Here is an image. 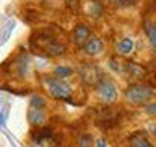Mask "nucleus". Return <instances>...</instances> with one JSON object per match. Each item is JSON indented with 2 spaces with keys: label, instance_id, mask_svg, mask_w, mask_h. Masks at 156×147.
Here are the masks:
<instances>
[{
  "label": "nucleus",
  "instance_id": "nucleus-5",
  "mask_svg": "<svg viewBox=\"0 0 156 147\" xmlns=\"http://www.w3.org/2000/svg\"><path fill=\"white\" fill-rule=\"evenodd\" d=\"M44 106H46V101H44L42 96H33L31 98V103H29V110H28V118H29V123L33 126H37L44 121Z\"/></svg>",
  "mask_w": 156,
  "mask_h": 147
},
{
  "label": "nucleus",
  "instance_id": "nucleus-17",
  "mask_svg": "<svg viewBox=\"0 0 156 147\" xmlns=\"http://www.w3.org/2000/svg\"><path fill=\"white\" fill-rule=\"evenodd\" d=\"M96 147H107L106 145V141L104 139H99V141H98V144H96Z\"/></svg>",
  "mask_w": 156,
  "mask_h": 147
},
{
  "label": "nucleus",
  "instance_id": "nucleus-16",
  "mask_svg": "<svg viewBox=\"0 0 156 147\" xmlns=\"http://www.w3.org/2000/svg\"><path fill=\"white\" fill-rule=\"evenodd\" d=\"M63 2H65V5H68V7H76L78 5V0H63Z\"/></svg>",
  "mask_w": 156,
  "mask_h": 147
},
{
  "label": "nucleus",
  "instance_id": "nucleus-1",
  "mask_svg": "<svg viewBox=\"0 0 156 147\" xmlns=\"http://www.w3.org/2000/svg\"><path fill=\"white\" fill-rule=\"evenodd\" d=\"M33 47H36L37 51H41L42 54H47V56H62L65 52V46L62 43H58L54 36H49V34L41 33L37 38H34L33 41Z\"/></svg>",
  "mask_w": 156,
  "mask_h": 147
},
{
  "label": "nucleus",
  "instance_id": "nucleus-6",
  "mask_svg": "<svg viewBox=\"0 0 156 147\" xmlns=\"http://www.w3.org/2000/svg\"><path fill=\"white\" fill-rule=\"evenodd\" d=\"M96 90H98V95H99V98L102 101L111 103L117 98V87L106 77L96 85Z\"/></svg>",
  "mask_w": 156,
  "mask_h": 147
},
{
  "label": "nucleus",
  "instance_id": "nucleus-10",
  "mask_svg": "<svg viewBox=\"0 0 156 147\" xmlns=\"http://www.w3.org/2000/svg\"><path fill=\"white\" fill-rule=\"evenodd\" d=\"M117 51H119V54H122V56L130 54L132 51H133V39H130V38L122 39V41L117 44Z\"/></svg>",
  "mask_w": 156,
  "mask_h": 147
},
{
  "label": "nucleus",
  "instance_id": "nucleus-3",
  "mask_svg": "<svg viewBox=\"0 0 156 147\" xmlns=\"http://www.w3.org/2000/svg\"><path fill=\"white\" fill-rule=\"evenodd\" d=\"M47 85V90L49 93L57 98V100H63V101H70V96H72V87L65 83L60 78H52V77H46L44 78Z\"/></svg>",
  "mask_w": 156,
  "mask_h": 147
},
{
  "label": "nucleus",
  "instance_id": "nucleus-19",
  "mask_svg": "<svg viewBox=\"0 0 156 147\" xmlns=\"http://www.w3.org/2000/svg\"><path fill=\"white\" fill-rule=\"evenodd\" d=\"M153 134H154V137H156V126H154V131H153Z\"/></svg>",
  "mask_w": 156,
  "mask_h": 147
},
{
  "label": "nucleus",
  "instance_id": "nucleus-18",
  "mask_svg": "<svg viewBox=\"0 0 156 147\" xmlns=\"http://www.w3.org/2000/svg\"><path fill=\"white\" fill-rule=\"evenodd\" d=\"M112 3H115V5H124V3H127V0H112Z\"/></svg>",
  "mask_w": 156,
  "mask_h": 147
},
{
  "label": "nucleus",
  "instance_id": "nucleus-14",
  "mask_svg": "<svg viewBox=\"0 0 156 147\" xmlns=\"http://www.w3.org/2000/svg\"><path fill=\"white\" fill-rule=\"evenodd\" d=\"M80 147H91V136H83L80 139Z\"/></svg>",
  "mask_w": 156,
  "mask_h": 147
},
{
  "label": "nucleus",
  "instance_id": "nucleus-9",
  "mask_svg": "<svg viewBox=\"0 0 156 147\" xmlns=\"http://www.w3.org/2000/svg\"><path fill=\"white\" fill-rule=\"evenodd\" d=\"M130 145L132 147H151L150 141L145 137L143 132H135L130 136Z\"/></svg>",
  "mask_w": 156,
  "mask_h": 147
},
{
  "label": "nucleus",
  "instance_id": "nucleus-4",
  "mask_svg": "<svg viewBox=\"0 0 156 147\" xmlns=\"http://www.w3.org/2000/svg\"><path fill=\"white\" fill-rule=\"evenodd\" d=\"M78 72H80L81 80L85 82L86 85H91V87H96L98 83L104 78L101 69L98 67V66H94V64H83Z\"/></svg>",
  "mask_w": 156,
  "mask_h": 147
},
{
  "label": "nucleus",
  "instance_id": "nucleus-7",
  "mask_svg": "<svg viewBox=\"0 0 156 147\" xmlns=\"http://www.w3.org/2000/svg\"><path fill=\"white\" fill-rule=\"evenodd\" d=\"M90 36H91V31L85 24H78L73 29V43L78 44V46H85L88 43V39H90Z\"/></svg>",
  "mask_w": 156,
  "mask_h": 147
},
{
  "label": "nucleus",
  "instance_id": "nucleus-11",
  "mask_svg": "<svg viewBox=\"0 0 156 147\" xmlns=\"http://www.w3.org/2000/svg\"><path fill=\"white\" fill-rule=\"evenodd\" d=\"M125 69H127V72H129V75L130 77H133V78H138V77H143L145 75V69L141 67V66H138V64H132V62H129V64H125Z\"/></svg>",
  "mask_w": 156,
  "mask_h": 147
},
{
  "label": "nucleus",
  "instance_id": "nucleus-13",
  "mask_svg": "<svg viewBox=\"0 0 156 147\" xmlns=\"http://www.w3.org/2000/svg\"><path fill=\"white\" fill-rule=\"evenodd\" d=\"M54 72H55V75L63 77V78L68 77V75H72V74H73V70H72L70 67H55V70H54Z\"/></svg>",
  "mask_w": 156,
  "mask_h": 147
},
{
  "label": "nucleus",
  "instance_id": "nucleus-2",
  "mask_svg": "<svg viewBox=\"0 0 156 147\" xmlns=\"http://www.w3.org/2000/svg\"><path fill=\"white\" fill-rule=\"evenodd\" d=\"M156 93V90L150 85H143V83H133L127 88L125 92V98L133 105H143L150 100Z\"/></svg>",
  "mask_w": 156,
  "mask_h": 147
},
{
  "label": "nucleus",
  "instance_id": "nucleus-12",
  "mask_svg": "<svg viewBox=\"0 0 156 147\" xmlns=\"http://www.w3.org/2000/svg\"><path fill=\"white\" fill-rule=\"evenodd\" d=\"M145 31L148 34V39L151 43V46L156 49V24L150 23V21H145Z\"/></svg>",
  "mask_w": 156,
  "mask_h": 147
},
{
  "label": "nucleus",
  "instance_id": "nucleus-8",
  "mask_svg": "<svg viewBox=\"0 0 156 147\" xmlns=\"http://www.w3.org/2000/svg\"><path fill=\"white\" fill-rule=\"evenodd\" d=\"M102 41L98 38H91L88 39V43L83 46V49H85V52L88 54V56H98V54L102 52Z\"/></svg>",
  "mask_w": 156,
  "mask_h": 147
},
{
  "label": "nucleus",
  "instance_id": "nucleus-15",
  "mask_svg": "<svg viewBox=\"0 0 156 147\" xmlns=\"http://www.w3.org/2000/svg\"><path fill=\"white\" fill-rule=\"evenodd\" d=\"M146 111H148V115L156 116V103H151V105L146 106Z\"/></svg>",
  "mask_w": 156,
  "mask_h": 147
}]
</instances>
